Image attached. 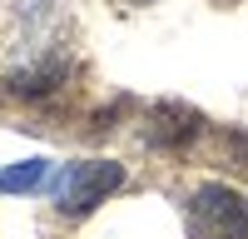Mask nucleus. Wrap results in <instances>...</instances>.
Masks as SVG:
<instances>
[{
  "label": "nucleus",
  "mask_w": 248,
  "mask_h": 239,
  "mask_svg": "<svg viewBox=\"0 0 248 239\" xmlns=\"http://www.w3.org/2000/svg\"><path fill=\"white\" fill-rule=\"evenodd\" d=\"M124 185V165L114 159H75L60 174H50V194H55V209L65 219H85L90 209H99L105 199Z\"/></svg>",
  "instance_id": "obj_1"
},
{
  "label": "nucleus",
  "mask_w": 248,
  "mask_h": 239,
  "mask_svg": "<svg viewBox=\"0 0 248 239\" xmlns=\"http://www.w3.org/2000/svg\"><path fill=\"white\" fill-rule=\"evenodd\" d=\"M194 239H248V199L229 185H203L189 199Z\"/></svg>",
  "instance_id": "obj_2"
},
{
  "label": "nucleus",
  "mask_w": 248,
  "mask_h": 239,
  "mask_svg": "<svg viewBox=\"0 0 248 239\" xmlns=\"http://www.w3.org/2000/svg\"><path fill=\"white\" fill-rule=\"evenodd\" d=\"M194 135H199V115L184 110V105H159L149 115V139L154 145H184Z\"/></svg>",
  "instance_id": "obj_3"
},
{
  "label": "nucleus",
  "mask_w": 248,
  "mask_h": 239,
  "mask_svg": "<svg viewBox=\"0 0 248 239\" xmlns=\"http://www.w3.org/2000/svg\"><path fill=\"white\" fill-rule=\"evenodd\" d=\"M50 185V159H20V165L0 170V194H30Z\"/></svg>",
  "instance_id": "obj_4"
},
{
  "label": "nucleus",
  "mask_w": 248,
  "mask_h": 239,
  "mask_svg": "<svg viewBox=\"0 0 248 239\" xmlns=\"http://www.w3.org/2000/svg\"><path fill=\"white\" fill-rule=\"evenodd\" d=\"M124 5H149V0H124Z\"/></svg>",
  "instance_id": "obj_5"
}]
</instances>
